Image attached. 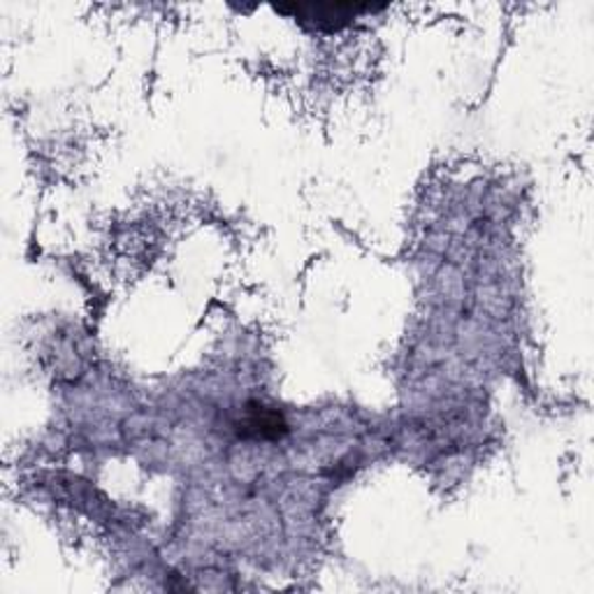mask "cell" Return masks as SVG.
I'll return each instance as SVG.
<instances>
[{"mask_svg":"<svg viewBox=\"0 0 594 594\" xmlns=\"http://www.w3.org/2000/svg\"><path fill=\"white\" fill-rule=\"evenodd\" d=\"M276 10L282 14L295 16L297 22L307 28L332 33L348 26L358 14L375 12L381 8H375V5H278Z\"/></svg>","mask_w":594,"mask_h":594,"instance_id":"6da1fadb","label":"cell"},{"mask_svg":"<svg viewBox=\"0 0 594 594\" xmlns=\"http://www.w3.org/2000/svg\"><path fill=\"white\" fill-rule=\"evenodd\" d=\"M239 437H253V439H276L282 437L288 427L284 416L274 412V408L265 404H249L247 416L237 423Z\"/></svg>","mask_w":594,"mask_h":594,"instance_id":"7a4b0ae2","label":"cell"}]
</instances>
